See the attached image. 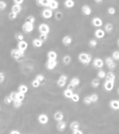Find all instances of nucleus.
Here are the masks:
<instances>
[{
    "instance_id": "3c124183",
    "label": "nucleus",
    "mask_w": 119,
    "mask_h": 134,
    "mask_svg": "<svg viewBox=\"0 0 119 134\" xmlns=\"http://www.w3.org/2000/svg\"><path fill=\"white\" fill-rule=\"evenodd\" d=\"M8 17H9V19H10V20H15V19H16L17 15L15 14V13H13V12H10L8 14Z\"/></svg>"
},
{
    "instance_id": "864d4df0",
    "label": "nucleus",
    "mask_w": 119,
    "mask_h": 134,
    "mask_svg": "<svg viewBox=\"0 0 119 134\" xmlns=\"http://www.w3.org/2000/svg\"><path fill=\"white\" fill-rule=\"evenodd\" d=\"M9 97H10L11 100H12L13 101H16V92H12V93H10V95H9Z\"/></svg>"
},
{
    "instance_id": "7c9ffc66",
    "label": "nucleus",
    "mask_w": 119,
    "mask_h": 134,
    "mask_svg": "<svg viewBox=\"0 0 119 134\" xmlns=\"http://www.w3.org/2000/svg\"><path fill=\"white\" fill-rule=\"evenodd\" d=\"M91 85H92V87H94V88H98L99 85H100V79H98V78L93 79L91 82Z\"/></svg>"
},
{
    "instance_id": "aec40b11",
    "label": "nucleus",
    "mask_w": 119,
    "mask_h": 134,
    "mask_svg": "<svg viewBox=\"0 0 119 134\" xmlns=\"http://www.w3.org/2000/svg\"><path fill=\"white\" fill-rule=\"evenodd\" d=\"M56 129L59 131H64L66 129V122L62 120V121H58L56 124Z\"/></svg>"
},
{
    "instance_id": "423d86ee",
    "label": "nucleus",
    "mask_w": 119,
    "mask_h": 134,
    "mask_svg": "<svg viewBox=\"0 0 119 134\" xmlns=\"http://www.w3.org/2000/svg\"><path fill=\"white\" fill-rule=\"evenodd\" d=\"M37 120L38 122H39L40 124H42V125H46V124L48 123L49 121V117L47 115V114H39L37 117Z\"/></svg>"
},
{
    "instance_id": "e433bc0d",
    "label": "nucleus",
    "mask_w": 119,
    "mask_h": 134,
    "mask_svg": "<svg viewBox=\"0 0 119 134\" xmlns=\"http://www.w3.org/2000/svg\"><path fill=\"white\" fill-rule=\"evenodd\" d=\"M36 22V18H35V16H26V23H29V24H33Z\"/></svg>"
},
{
    "instance_id": "c756f323",
    "label": "nucleus",
    "mask_w": 119,
    "mask_h": 134,
    "mask_svg": "<svg viewBox=\"0 0 119 134\" xmlns=\"http://www.w3.org/2000/svg\"><path fill=\"white\" fill-rule=\"evenodd\" d=\"M69 83L72 84L74 87H76V86H78L80 84V79L78 77H74V78H72V79H71V81H70V83Z\"/></svg>"
},
{
    "instance_id": "5fc2aeb1",
    "label": "nucleus",
    "mask_w": 119,
    "mask_h": 134,
    "mask_svg": "<svg viewBox=\"0 0 119 134\" xmlns=\"http://www.w3.org/2000/svg\"><path fill=\"white\" fill-rule=\"evenodd\" d=\"M5 74L2 72H0V83H4V82H5Z\"/></svg>"
},
{
    "instance_id": "ddd939ff",
    "label": "nucleus",
    "mask_w": 119,
    "mask_h": 134,
    "mask_svg": "<svg viewBox=\"0 0 119 134\" xmlns=\"http://www.w3.org/2000/svg\"><path fill=\"white\" fill-rule=\"evenodd\" d=\"M114 87H115V83H113V82H107V81H105V83H104V88H105V90L106 92L113 91Z\"/></svg>"
},
{
    "instance_id": "5701e85b",
    "label": "nucleus",
    "mask_w": 119,
    "mask_h": 134,
    "mask_svg": "<svg viewBox=\"0 0 119 134\" xmlns=\"http://www.w3.org/2000/svg\"><path fill=\"white\" fill-rule=\"evenodd\" d=\"M47 59L48 60H53L55 61L57 59V53L55 51H49L47 53Z\"/></svg>"
},
{
    "instance_id": "0e129e2a",
    "label": "nucleus",
    "mask_w": 119,
    "mask_h": 134,
    "mask_svg": "<svg viewBox=\"0 0 119 134\" xmlns=\"http://www.w3.org/2000/svg\"><path fill=\"white\" fill-rule=\"evenodd\" d=\"M0 112H1V107H0Z\"/></svg>"
},
{
    "instance_id": "c9c22d12",
    "label": "nucleus",
    "mask_w": 119,
    "mask_h": 134,
    "mask_svg": "<svg viewBox=\"0 0 119 134\" xmlns=\"http://www.w3.org/2000/svg\"><path fill=\"white\" fill-rule=\"evenodd\" d=\"M25 98H26V94H24V93H18V92H17V93H16V100L17 101H23L25 100Z\"/></svg>"
},
{
    "instance_id": "f3484780",
    "label": "nucleus",
    "mask_w": 119,
    "mask_h": 134,
    "mask_svg": "<svg viewBox=\"0 0 119 134\" xmlns=\"http://www.w3.org/2000/svg\"><path fill=\"white\" fill-rule=\"evenodd\" d=\"M64 117H65L64 113H63L62 112H60V111H57V112H55V114H54V119H55L57 122L62 121V120H64Z\"/></svg>"
},
{
    "instance_id": "ea45409f",
    "label": "nucleus",
    "mask_w": 119,
    "mask_h": 134,
    "mask_svg": "<svg viewBox=\"0 0 119 134\" xmlns=\"http://www.w3.org/2000/svg\"><path fill=\"white\" fill-rule=\"evenodd\" d=\"M22 104H23V101H13V105H14V107L16 109H19L21 106H22Z\"/></svg>"
},
{
    "instance_id": "13d9d810",
    "label": "nucleus",
    "mask_w": 119,
    "mask_h": 134,
    "mask_svg": "<svg viewBox=\"0 0 119 134\" xmlns=\"http://www.w3.org/2000/svg\"><path fill=\"white\" fill-rule=\"evenodd\" d=\"M73 134H84L83 131L81 130H76V131H73Z\"/></svg>"
},
{
    "instance_id": "37998d69",
    "label": "nucleus",
    "mask_w": 119,
    "mask_h": 134,
    "mask_svg": "<svg viewBox=\"0 0 119 134\" xmlns=\"http://www.w3.org/2000/svg\"><path fill=\"white\" fill-rule=\"evenodd\" d=\"M112 58L115 61H118L119 60V51H115L112 53Z\"/></svg>"
},
{
    "instance_id": "473e14b6",
    "label": "nucleus",
    "mask_w": 119,
    "mask_h": 134,
    "mask_svg": "<svg viewBox=\"0 0 119 134\" xmlns=\"http://www.w3.org/2000/svg\"><path fill=\"white\" fill-rule=\"evenodd\" d=\"M71 62H72V57L69 54H66L63 57V63H64L65 64H69Z\"/></svg>"
},
{
    "instance_id": "39448f33",
    "label": "nucleus",
    "mask_w": 119,
    "mask_h": 134,
    "mask_svg": "<svg viewBox=\"0 0 119 134\" xmlns=\"http://www.w3.org/2000/svg\"><path fill=\"white\" fill-rule=\"evenodd\" d=\"M67 80H68L67 75H66V74H62V75H60L59 79L57 80V85L61 88L65 87V86L66 85V83H67Z\"/></svg>"
},
{
    "instance_id": "2eb2a0df",
    "label": "nucleus",
    "mask_w": 119,
    "mask_h": 134,
    "mask_svg": "<svg viewBox=\"0 0 119 134\" xmlns=\"http://www.w3.org/2000/svg\"><path fill=\"white\" fill-rule=\"evenodd\" d=\"M95 36L97 38V39H103L105 36V32L101 28H98L95 31Z\"/></svg>"
},
{
    "instance_id": "72a5a7b5",
    "label": "nucleus",
    "mask_w": 119,
    "mask_h": 134,
    "mask_svg": "<svg viewBox=\"0 0 119 134\" xmlns=\"http://www.w3.org/2000/svg\"><path fill=\"white\" fill-rule=\"evenodd\" d=\"M105 75H106V72L104 70H102V69H100V70L97 72V77H98V79H105Z\"/></svg>"
},
{
    "instance_id": "79ce46f5",
    "label": "nucleus",
    "mask_w": 119,
    "mask_h": 134,
    "mask_svg": "<svg viewBox=\"0 0 119 134\" xmlns=\"http://www.w3.org/2000/svg\"><path fill=\"white\" fill-rule=\"evenodd\" d=\"M16 39L18 42L24 41V39H25V35H24V34H21V33H18V34H16Z\"/></svg>"
},
{
    "instance_id": "bf43d9fd",
    "label": "nucleus",
    "mask_w": 119,
    "mask_h": 134,
    "mask_svg": "<svg viewBox=\"0 0 119 134\" xmlns=\"http://www.w3.org/2000/svg\"><path fill=\"white\" fill-rule=\"evenodd\" d=\"M10 134H21L20 132H19L18 131H16V130H13V131H10Z\"/></svg>"
},
{
    "instance_id": "49530a36",
    "label": "nucleus",
    "mask_w": 119,
    "mask_h": 134,
    "mask_svg": "<svg viewBox=\"0 0 119 134\" xmlns=\"http://www.w3.org/2000/svg\"><path fill=\"white\" fill-rule=\"evenodd\" d=\"M4 102H5L7 105H9V104H11V103H13V101L11 100V98L9 97V95H8V96L5 97V99H4Z\"/></svg>"
},
{
    "instance_id": "f257e3e1",
    "label": "nucleus",
    "mask_w": 119,
    "mask_h": 134,
    "mask_svg": "<svg viewBox=\"0 0 119 134\" xmlns=\"http://www.w3.org/2000/svg\"><path fill=\"white\" fill-rule=\"evenodd\" d=\"M78 60L83 64H88L92 61V55L87 53H80L78 55Z\"/></svg>"
},
{
    "instance_id": "c85d7f7f",
    "label": "nucleus",
    "mask_w": 119,
    "mask_h": 134,
    "mask_svg": "<svg viewBox=\"0 0 119 134\" xmlns=\"http://www.w3.org/2000/svg\"><path fill=\"white\" fill-rule=\"evenodd\" d=\"M36 4L39 7H44L46 8L48 7V0H38V1H36Z\"/></svg>"
},
{
    "instance_id": "603ef678",
    "label": "nucleus",
    "mask_w": 119,
    "mask_h": 134,
    "mask_svg": "<svg viewBox=\"0 0 119 134\" xmlns=\"http://www.w3.org/2000/svg\"><path fill=\"white\" fill-rule=\"evenodd\" d=\"M39 38L40 40H41L42 42H46L47 40V34H40V35H39Z\"/></svg>"
},
{
    "instance_id": "a211bd4d",
    "label": "nucleus",
    "mask_w": 119,
    "mask_h": 134,
    "mask_svg": "<svg viewBox=\"0 0 119 134\" xmlns=\"http://www.w3.org/2000/svg\"><path fill=\"white\" fill-rule=\"evenodd\" d=\"M81 11H82V13L85 15V16H90V15L92 14L91 7H90L89 5H84L83 7H82V8H81Z\"/></svg>"
},
{
    "instance_id": "9d476101",
    "label": "nucleus",
    "mask_w": 119,
    "mask_h": 134,
    "mask_svg": "<svg viewBox=\"0 0 119 134\" xmlns=\"http://www.w3.org/2000/svg\"><path fill=\"white\" fill-rule=\"evenodd\" d=\"M92 25L95 27H97V29H98V28H100L103 26V20L100 17H94L92 19Z\"/></svg>"
},
{
    "instance_id": "6e6d98bb",
    "label": "nucleus",
    "mask_w": 119,
    "mask_h": 134,
    "mask_svg": "<svg viewBox=\"0 0 119 134\" xmlns=\"http://www.w3.org/2000/svg\"><path fill=\"white\" fill-rule=\"evenodd\" d=\"M23 3H24V0H14V5H21Z\"/></svg>"
},
{
    "instance_id": "c03bdc74",
    "label": "nucleus",
    "mask_w": 119,
    "mask_h": 134,
    "mask_svg": "<svg viewBox=\"0 0 119 134\" xmlns=\"http://www.w3.org/2000/svg\"><path fill=\"white\" fill-rule=\"evenodd\" d=\"M107 13H108L109 15H111V16H114V15L116 13V8H115V7H110L108 9H107Z\"/></svg>"
},
{
    "instance_id": "4468645a",
    "label": "nucleus",
    "mask_w": 119,
    "mask_h": 134,
    "mask_svg": "<svg viewBox=\"0 0 119 134\" xmlns=\"http://www.w3.org/2000/svg\"><path fill=\"white\" fill-rule=\"evenodd\" d=\"M59 7V4L56 0H48V8L51 10H55Z\"/></svg>"
},
{
    "instance_id": "8fccbe9b",
    "label": "nucleus",
    "mask_w": 119,
    "mask_h": 134,
    "mask_svg": "<svg viewBox=\"0 0 119 134\" xmlns=\"http://www.w3.org/2000/svg\"><path fill=\"white\" fill-rule=\"evenodd\" d=\"M7 8V3L3 0H0V10H4Z\"/></svg>"
},
{
    "instance_id": "4c0bfd02",
    "label": "nucleus",
    "mask_w": 119,
    "mask_h": 134,
    "mask_svg": "<svg viewBox=\"0 0 119 134\" xmlns=\"http://www.w3.org/2000/svg\"><path fill=\"white\" fill-rule=\"evenodd\" d=\"M71 100H72L73 102H78V101H80L79 94H77V93H74L73 96H72V98H71Z\"/></svg>"
},
{
    "instance_id": "393cba45",
    "label": "nucleus",
    "mask_w": 119,
    "mask_h": 134,
    "mask_svg": "<svg viewBox=\"0 0 119 134\" xmlns=\"http://www.w3.org/2000/svg\"><path fill=\"white\" fill-rule=\"evenodd\" d=\"M22 11V7L21 5H12V8H11V12L15 13V14L18 15L19 13Z\"/></svg>"
},
{
    "instance_id": "a878e982",
    "label": "nucleus",
    "mask_w": 119,
    "mask_h": 134,
    "mask_svg": "<svg viewBox=\"0 0 119 134\" xmlns=\"http://www.w3.org/2000/svg\"><path fill=\"white\" fill-rule=\"evenodd\" d=\"M27 92H28V87L26 85H25V84H20V85L18 86V93L26 94Z\"/></svg>"
},
{
    "instance_id": "f704fd0d",
    "label": "nucleus",
    "mask_w": 119,
    "mask_h": 134,
    "mask_svg": "<svg viewBox=\"0 0 119 134\" xmlns=\"http://www.w3.org/2000/svg\"><path fill=\"white\" fill-rule=\"evenodd\" d=\"M90 99H91V101H92V103H95L98 101L99 97L97 93H92V94L90 95Z\"/></svg>"
},
{
    "instance_id": "a18cd8bd",
    "label": "nucleus",
    "mask_w": 119,
    "mask_h": 134,
    "mask_svg": "<svg viewBox=\"0 0 119 134\" xmlns=\"http://www.w3.org/2000/svg\"><path fill=\"white\" fill-rule=\"evenodd\" d=\"M63 13L62 12H60V11H58V12H56L55 14V19L56 20H61V19L63 18Z\"/></svg>"
},
{
    "instance_id": "6ab92c4d",
    "label": "nucleus",
    "mask_w": 119,
    "mask_h": 134,
    "mask_svg": "<svg viewBox=\"0 0 119 134\" xmlns=\"http://www.w3.org/2000/svg\"><path fill=\"white\" fill-rule=\"evenodd\" d=\"M72 42H73V39H72V37H71L70 35L64 36V37H63V39H62L63 45H66V46H69V45L72 44Z\"/></svg>"
},
{
    "instance_id": "052dcab7",
    "label": "nucleus",
    "mask_w": 119,
    "mask_h": 134,
    "mask_svg": "<svg viewBox=\"0 0 119 134\" xmlns=\"http://www.w3.org/2000/svg\"><path fill=\"white\" fill-rule=\"evenodd\" d=\"M95 3H97V4H100V3H102V1H95Z\"/></svg>"
},
{
    "instance_id": "412c9836",
    "label": "nucleus",
    "mask_w": 119,
    "mask_h": 134,
    "mask_svg": "<svg viewBox=\"0 0 119 134\" xmlns=\"http://www.w3.org/2000/svg\"><path fill=\"white\" fill-rule=\"evenodd\" d=\"M105 79L107 82H113V83H115V81H116V75H115V74L113 72H109L106 74Z\"/></svg>"
},
{
    "instance_id": "cd10ccee",
    "label": "nucleus",
    "mask_w": 119,
    "mask_h": 134,
    "mask_svg": "<svg viewBox=\"0 0 119 134\" xmlns=\"http://www.w3.org/2000/svg\"><path fill=\"white\" fill-rule=\"evenodd\" d=\"M64 96L66 97V98H67V99H71L72 98V96H73V94H74V91H71V90H68V89H66L64 91Z\"/></svg>"
},
{
    "instance_id": "58836bf2",
    "label": "nucleus",
    "mask_w": 119,
    "mask_h": 134,
    "mask_svg": "<svg viewBox=\"0 0 119 134\" xmlns=\"http://www.w3.org/2000/svg\"><path fill=\"white\" fill-rule=\"evenodd\" d=\"M36 80H37V81L41 83H44V82H45L46 78L43 74H37V75L36 76Z\"/></svg>"
},
{
    "instance_id": "4be33fe9",
    "label": "nucleus",
    "mask_w": 119,
    "mask_h": 134,
    "mask_svg": "<svg viewBox=\"0 0 119 134\" xmlns=\"http://www.w3.org/2000/svg\"><path fill=\"white\" fill-rule=\"evenodd\" d=\"M69 128H70V130L72 131H76V130H79L80 123L78 121H76V120H75V121H72L70 123V125H69Z\"/></svg>"
},
{
    "instance_id": "2f4dec72",
    "label": "nucleus",
    "mask_w": 119,
    "mask_h": 134,
    "mask_svg": "<svg viewBox=\"0 0 119 134\" xmlns=\"http://www.w3.org/2000/svg\"><path fill=\"white\" fill-rule=\"evenodd\" d=\"M114 30V26H113L111 23H108L105 26V32H107V33H111V32Z\"/></svg>"
},
{
    "instance_id": "1a4fd4ad",
    "label": "nucleus",
    "mask_w": 119,
    "mask_h": 134,
    "mask_svg": "<svg viewBox=\"0 0 119 134\" xmlns=\"http://www.w3.org/2000/svg\"><path fill=\"white\" fill-rule=\"evenodd\" d=\"M42 16L45 19H50L53 16V10H51L50 8H45L42 11Z\"/></svg>"
},
{
    "instance_id": "de8ad7c7",
    "label": "nucleus",
    "mask_w": 119,
    "mask_h": 134,
    "mask_svg": "<svg viewBox=\"0 0 119 134\" xmlns=\"http://www.w3.org/2000/svg\"><path fill=\"white\" fill-rule=\"evenodd\" d=\"M40 84H41V83H40L39 82L37 81V80L35 79V80H33V81H32L31 85L33 86L34 88H38V87H39V86H40Z\"/></svg>"
},
{
    "instance_id": "4d7b16f0",
    "label": "nucleus",
    "mask_w": 119,
    "mask_h": 134,
    "mask_svg": "<svg viewBox=\"0 0 119 134\" xmlns=\"http://www.w3.org/2000/svg\"><path fill=\"white\" fill-rule=\"evenodd\" d=\"M66 89H68V90H71V91H74V89H75V87L72 85L71 83H68L67 84V86H66Z\"/></svg>"
},
{
    "instance_id": "7ed1b4c3",
    "label": "nucleus",
    "mask_w": 119,
    "mask_h": 134,
    "mask_svg": "<svg viewBox=\"0 0 119 134\" xmlns=\"http://www.w3.org/2000/svg\"><path fill=\"white\" fill-rule=\"evenodd\" d=\"M38 31L42 34H48L49 32H50V27H49L47 24L43 23V24L39 25V26H38Z\"/></svg>"
},
{
    "instance_id": "b1692460",
    "label": "nucleus",
    "mask_w": 119,
    "mask_h": 134,
    "mask_svg": "<svg viewBox=\"0 0 119 134\" xmlns=\"http://www.w3.org/2000/svg\"><path fill=\"white\" fill-rule=\"evenodd\" d=\"M32 44H33V45L35 47H36V48H39V47L43 46L44 42H42L39 38H35L33 41H32Z\"/></svg>"
},
{
    "instance_id": "e2e57ef3",
    "label": "nucleus",
    "mask_w": 119,
    "mask_h": 134,
    "mask_svg": "<svg viewBox=\"0 0 119 134\" xmlns=\"http://www.w3.org/2000/svg\"><path fill=\"white\" fill-rule=\"evenodd\" d=\"M117 93H118V95H119V88H118V90H117Z\"/></svg>"
},
{
    "instance_id": "9b49d317",
    "label": "nucleus",
    "mask_w": 119,
    "mask_h": 134,
    "mask_svg": "<svg viewBox=\"0 0 119 134\" xmlns=\"http://www.w3.org/2000/svg\"><path fill=\"white\" fill-rule=\"evenodd\" d=\"M28 48V43L27 42H26L24 40V41H21V42H18V44H17V49L22 52H26V49Z\"/></svg>"
},
{
    "instance_id": "bb28decb",
    "label": "nucleus",
    "mask_w": 119,
    "mask_h": 134,
    "mask_svg": "<svg viewBox=\"0 0 119 134\" xmlns=\"http://www.w3.org/2000/svg\"><path fill=\"white\" fill-rule=\"evenodd\" d=\"M64 5L66 8H73L75 7V1L74 0H66Z\"/></svg>"
},
{
    "instance_id": "dca6fc26",
    "label": "nucleus",
    "mask_w": 119,
    "mask_h": 134,
    "mask_svg": "<svg viewBox=\"0 0 119 134\" xmlns=\"http://www.w3.org/2000/svg\"><path fill=\"white\" fill-rule=\"evenodd\" d=\"M109 107L114 111L119 110V100H112L109 102Z\"/></svg>"
},
{
    "instance_id": "680f3d73",
    "label": "nucleus",
    "mask_w": 119,
    "mask_h": 134,
    "mask_svg": "<svg viewBox=\"0 0 119 134\" xmlns=\"http://www.w3.org/2000/svg\"><path fill=\"white\" fill-rule=\"evenodd\" d=\"M117 45H118V46H119V39L117 40Z\"/></svg>"
},
{
    "instance_id": "09e8293b",
    "label": "nucleus",
    "mask_w": 119,
    "mask_h": 134,
    "mask_svg": "<svg viewBox=\"0 0 119 134\" xmlns=\"http://www.w3.org/2000/svg\"><path fill=\"white\" fill-rule=\"evenodd\" d=\"M84 102H85V104H86V105L91 104L92 101H91V99H90V96H86L85 98H84Z\"/></svg>"
},
{
    "instance_id": "f8f14e48",
    "label": "nucleus",
    "mask_w": 119,
    "mask_h": 134,
    "mask_svg": "<svg viewBox=\"0 0 119 134\" xmlns=\"http://www.w3.org/2000/svg\"><path fill=\"white\" fill-rule=\"evenodd\" d=\"M56 66H57V60L55 61L47 60V62L46 63V67H47L48 70H54Z\"/></svg>"
},
{
    "instance_id": "a19ab883",
    "label": "nucleus",
    "mask_w": 119,
    "mask_h": 134,
    "mask_svg": "<svg viewBox=\"0 0 119 134\" xmlns=\"http://www.w3.org/2000/svg\"><path fill=\"white\" fill-rule=\"evenodd\" d=\"M97 44H98V43H97V41L95 39H91L89 41V43H88V45H89L90 47H93V48H94V47L97 46Z\"/></svg>"
},
{
    "instance_id": "20e7f679",
    "label": "nucleus",
    "mask_w": 119,
    "mask_h": 134,
    "mask_svg": "<svg viewBox=\"0 0 119 134\" xmlns=\"http://www.w3.org/2000/svg\"><path fill=\"white\" fill-rule=\"evenodd\" d=\"M105 64H106V66L108 67V69H110V70H114L116 67V62H115V60L112 57H106L105 61Z\"/></svg>"
},
{
    "instance_id": "6e6552de",
    "label": "nucleus",
    "mask_w": 119,
    "mask_h": 134,
    "mask_svg": "<svg viewBox=\"0 0 119 134\" xmlns=\"http://www.w3.org/2000/svg\"><path fill=\"white\" fill-rule=\"evenodd\" d=\"M93 65L97 69H102L104 65H105V63L101 58H95L93 61Z\"/></svg>"
},
{
    "instance_id": "0eeeda50",
    "label": "nucleus",
    "mask_w": 119,
    "mask_h": 134,
    "mask_svg": "<svg viewBox=\"0 0 119 134\" xmlns=\"http://www.w3.org/2000/svg\"><path fill=\"white\" fill-rule=\"evenodd\" d=\"M35 26L33 24H29V23H26L25 22V24L22 26V29L23 31L25 32V33H31V32H33Z\"/></svg>"
},
{
    "instance_id": "f03ea898",
    "label": "nucleus",
    "mask_w": 119,
    "mask_h": 134,
    "mask_svg": "<svg viewBox=\"0 0 119 134\" xmlns=\"http://www.w3.org/2000/svg\"><path fill=\"white\" fill-rule=\"evenodd\" d=\"M11 56L14 59H16V60L19 61V60H22L23 58H25V53L18 50V49H13L11 51Z\"/></svg>"
}]
</instances>
